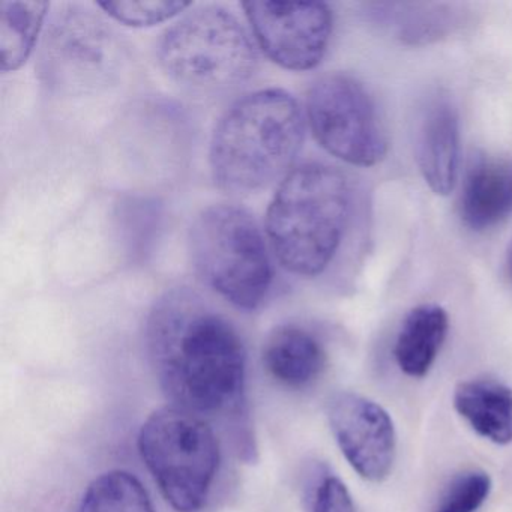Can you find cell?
<instances>
[{"instance_id": "2e32d148", "label": "cell", "mask_w": 512, "mask_h": 512, "mask_svg": "<svg viewBox=\"0 0 512 512\" xmlns=\"http://www.w3.org/2000/svg\"><path fill=\"white\" fill-rule=\"evenodd\" d=\"M49 7L47 2H0V64L4 73L17 71L28 61Z\"/></svg>"}, {"instance_id": "5b68a950", "label": "cell", "mask_w": 512, "mask_h": 512, "mask_svg": "<svg viewBox=\"0 0 512 512\" xmlns=\"http://www.w3.org/2000/svg\"><path fill=\"white\" fill-rule=\"evenodd\" d=\"M158 59L173 82L199 94L239 88L257 68L256 44L220 5H202L170 26L158 44Z\"/></svg>"}, {"instance_id": "52a82bcc", "label": "cell", "mask_w": 512, "mask_h": 512, "mask_svg": "<svg viewBox=\"0 0 512 512\" xmlns=\"http://www.w3.org/2000/svg\"><path fill=\"white\" fill-rule=\"evenodd\" d=\"M307 119L317 143L344 163L376 166L388 152V137L373 97L347 74H326L311 85Z\"/></svg>"}, {"instance_id": "4fadbf2b", "label": "cell", "mask_w": 512, "mask_h": 512, "mask_svg": "<svg viewBox=\"0 0 512 512\" xmlns=\"http://www.w3.org/2000/svg\"><path fill=\"white\" fill-rule=\"evenodd\" d=\"M262 362L272 379L290 389L313 385L326 368V352L316 335L298 325L277 326L266 338Z\"/></svg>"}, {"instance_id": "9c48e42d", "label": "cell", "mask_w": 512, "mask_h": 512, "mask_svg": "<svg viewBox=\"0 0 512 512\" xmlns=\"http://www.w3.org/2000/svg\"><path fill=\"white\" fill-rule=\"evenodd\" d=\"M242 8L260 49L284 70H314L325 58L334 28L328 5L250 0Z\"/></svg>"}, {"instance_id": "d6986e66", "label": "cell", "mask_w": 512, "mask_h": 512, "mask_svg": "<svg viewBox=\"0 0 512 512\" xmlns=\"http://www.w3.org/2000/svg\"><path fill=\"white\" fill-rule=\"evenodd\" d=\"M490 475L484 470H467L446 488L434 512H476L491 493Z\"/></svg>"}, {"instance_id": "8992f818", "label": "cell", "mask_w": 512, "mask_h": 512, "mask_svg": "<svg viewBox=\"0 0 512 512\" xmlns=\"http://www.w3.org/2000/svg\"><path fill=\"white\" fill-rule=\"evenodd\" d=\"M137 443L166 502L178 512L200 511L220 467L211 425L179 407H161L143 422Z\"/></svg>"}, {"instance_id": "30bf717a", "label": "cell", "mask_w": 512, "mask_h": 512, "mask_svg": "<svg viewBox=\"0 0 512 512\" xmlns=\"http://www.w3.org/2000/svg\"><path fill=\"white\" fill-rule=\"evenodd\" d=\"M326 415L352 469L365 481L389 478L397 457V433L389 413L364 395L338 392L328 401Z\"/></svg>"}, {"instance_id": "e0dca14e", "label": "cell", "mask_w": 512, "mask_h": 512, "mask_svg": "<svg viewBox=\"0 0 512 512\" xmlns=\"http://www.w3.org/2000/svg\"><path fill=\"white\" fill-rule=\"evenodd\" d=\"M73 512H155L148 490L134 473L110 470L95 478Z\"/></svg>"}, {"instance_id": "44dd1931", "label": "cell", "mask_w": 512, "mask_h": 512, "mask_svg": "<svg viewBox=\"0 0 512 512\" xmlns=\"http://www.w3.org/2000/svg\"><path fill=\"white\" fill-rule=\"evenodd\" d=\"M505 275H506V278H508L509 283L512 284V242H511V244H509L508 251H506Z\"/></svg>"}, {"instance_id": "7a4b0ae2", "label": "cell", "mask_w": 512, "mask_h": 512, "mask_svg": "<svg viewBox=\"0 0 512 512\" xmlns=\"http://www.w3.org/2000/svg\"><path fill=\"white\" fill-rule=\"evenodd\" d=\"M304 136V115L289 92H251L235 101L215 127L212 178L226 193H257L292 172Z\"/></svg>"}, {"instance_id": "5bb4252c", "label": "cell", "mask_w": 512, "mask_h": 512, "mask_svg": "<svg viewBox=\"0 0 512 512\" xmlns=\"http://www.w3.org/2000/svg\"><path fill=\"white\" fill-rule=\"evenodd\" d=\"M458 415L479 436L496 445L512 443V389L496 379H470L454 391Z\"/></svg>"}, {"instance_id": "7c38bea8", "label": "cell", "mask_w": 512, "mask_h": 512, "mask_svg": "<svg viewBox=\"0 0 512 512\" xmlns=\"http://www.w3.org/2000/svg\"><path fill=\"white\" fill-rule=\"evenodd\" d=\"M512 215V160L479 157L467 169L460 217L473 232H487Z\"/></svg>"}, {"instance_id": "3957f363", "label": "cell", "mask_w": 512, "mask_h": 512, "mask_svg": "<svg viewBox=\"0 0 512 512\" xmlns=\"http://www.w3.org/2000/svg\"><path fill=\"white\" fill-rule=\"evenodd\" d=\"M353 194L343 172L304 163L281 181L266 212V236L290 274L314 278L329 268L343 244Z\"/></svg>"}, {"instance_id": "6da1fadb", "label": "cell", "mask_w": 512, "mask_h": 512, "mask_svg": "<svg viewBox=\"0 0 512 512\" xmlns=\"http://www.w3.org/2000/svg\"><path fill=\"white\" fill-rule=\"evenodd\" d=\"M146 346L173 406L200 418L242 412L247 350L238 329L187 287L164 293L149 313Z\"/></svg>"}, {"instance_id": "8fae6325", "label": "cell", "mask_w": 512, "mask_h": 512, "mask_svg": "<svg viewBox=\"0 0 512 512\" xmlns=\"http://www.w3.org/2000/svg\"><path fill=\"white\" fill-rule=\"evenodd\" d=\"M460 116L446 95L431 97L416 131V163L433 193L448 196L460 170Z\"/></svg>"}, {"instance_id": "ba28073f", "label": "cell", "mask_w": 512, "mask_h": 512, "mask_svg": "<svg viewBox=\"0 0 512 512\" xmlns=\"http://www.w3.org/2000/svg\"><path fill=\"white\" fill-rule=\"evenodd\" d=\"M115 32L85 8L67 5L47 31L41 76L55 91L85 94L115 79L122 61Z\"/></svg>"}, {"instance_id": "ffe728a7", "label": "cell", "mask_w": 512, "mask_h": 512, "mask_svg": "<svg viewBox=\"0 0 512 512\" xmlns=\"http://www.w3.org/2000/svg\"><path fill=\"white\" fill-rule=\"evenodd\" d=\"M311 512H358L346 484L334 475L323 476L314 490Z\"/></svg>"}, {"instance_id": "9a60e30c", "label": "cell", "mask_w": 512, "mask_h": 512, "mask_svg": "<svg viewBox=\"0 0 512 512\" xmlns=\"http://www.w3.org/2000/svg\"><path fill=\"white\" fill-rule=\"evenodd\" d=\"M448 313L440 305L422 304L404 317L395 340L394 356L406 376H427L448 337Z\"/></svg>"}, {"instance_id": "277c9868", "label": "cell", "mask_w": 512, "mask_h": 512, "mask_svg": "<svg viewBox=\"0 0 512 512\" xmlns=\"http://www.w3.org/2000/svg\"><path fill=\"white\" fill-rule=\"evenodd\" d=\"M188 244L194 271L212 292L239 310L263 304L274 268L265 236L247 209L209 206L194 220Z\"/></svg>"}, {"instance_id": "ac0fdd59", "label": "cell", "mask_w": 512, "mask_h": 512, "mask_svg": "<svg viewBox=\"0 0 512 512\" xmlns=\"http://www.w3.org/2000/svg\"><path fill=\"white\" fill-rule=\"evenodd\" d=\"M98 7L116 22L131 28H148L169 22L173 17L184 13L191 7L190 2H160V0H143V2H98Z\"/></svg>"}]
</instances>
